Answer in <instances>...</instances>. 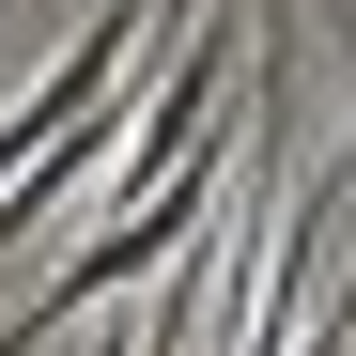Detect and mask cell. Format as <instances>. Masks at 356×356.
<instances>
[{"label": "cell", "instance_id": "1", "mask_svg": "<svg viewBox=\"0 0 356 356\" xmlns=\"http://www.w3.org/2000/svg\"><path fill=\"white\" fill-rule=\"evenodd\" d=\"M0 356H47V325H31V310H0Z\"/></svg>", "mask_w": 356, "mask_h": 356}, {"label": "cell", "instance_id": "2", "mask_svg": "<svg viewBox=\"0 0 356 356\" xmlns=\"http://www.w3.org/2000/svg\"><path fill=\"white\" fill-rule=\"evenodd\" d=\"M0 47H16V0H0Z\"/></svg>", "mask_w": 356, "mask_h": 356}]
</instances>
